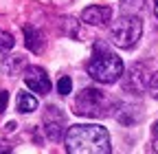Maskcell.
I'll return each mask as SVG.
<instances>
[{"mask_svg": "<svg viewBox=\"0 0 158 154\" xmlns=\"http://www.w3.org/2000/svg\"><path fill=\"white\" fill-rule=\"evenodd\" d=\"M13 44H15L13 35H11L9 31H0V51L7 53V51H11V49H13Z\"/></svg>", "mask_w": 158, "mask_h": 154, "instance_id": "12", "label": "cell"}, {"mask_svg": "<svg viewBox=\"0 0 158 154\" xmlns=\"http://www.w3.org/2000/svg\"><path fill=\"white\" fill-rule=\"evenodd\" d=\"M75 112L84 114V117H106L108 110L112 108V101L108 99V95L94 88H84L79 92V97L75 101Z\"/></svg>", "mask_w": 158, "mask_h": 154, "instance_id": "4", "label": "cell"}, {"mask_svg": "<svg viewBox=\"0 0 158 154\" xmlns=\"http://www.w3.org/2000/svg\"><path fill=\"white\" fill-rule=\"evenodd\" d=\"M7 99H9V92L7 90H0V114H2L5 108H7Z\"/></svg>", "mask_w": 158, "mask_h": 154, "instance_id": "15", "label": "cell"}, {"mask_svg": "<svg viewBox=\"0 0 158 154\" xmlns=\"http://www.w3.org/2000/svg\"><path fill=\"white\" fill-rule=\"evenodd\" d=\"M112 18V9L108 5H90L88 9H84L81 20L86 24H106Z\"/></svg>", "mask_w": 158, "mask_h": 154, "instance_id": "7", "label": "cell"}, {"mask_svg": "<svg viewBox=\"0 0 158 154\" xmlns=\"http://www.w3.org/2000/svg\"><path fill=\"white\" fill-rule=\"evenodd\" d=\"M147 88H149V95L154 99H158V73H154L149 77V82H147Z\"/></svg>", "mask_w": 158, "mask_h": 154, "instance_id": "14", "label": "cell"}, {"mask_svg": "<svg viewBox=\"0 0 158 154\" xmlns=\"http://www.w3.org/2000/svg\"><path fill=\"white\" fill-rule=\"evenodd\" d=\"M35 108H37V99L33 97L31 92H24L22 90V92L18 95V112H24L27 114V112H33Z\"/></svg>", "mask_w": 158, "mask_h": 154, "instance_id": "9", "label": "cell"}, {"mask_svg": "<svg viewBox=\"0 0 158 154\" xmlns=\"http://www.w3.org/2000/svg\"><path fill=\"white\" fill-rule=\"evenodd\" d=\"M24 84L37 95H48V90H51V79L42 66H27L24 68Z\"/></svg>", "mask_w": 158, "mask_h": 154, "instance_id": "6", "label": "cell"}, {"mask_svg": "<svg viewBox=\"0 0 158 154\" xmlns=\"http://www.w3.org/2000/svg\"><path fill=\"white\" fill-rule=\"evenodd\" d=\"M44 130L51 141H59L66 132V114L57 106H46L44 112Z\"/></svg>", "mask_w": 158, "mask_h": 154, "instance_id": "5", "label": "cell"}, {"mask_svg": "<svg viewBox=\"0 0 158 154\" xmlns=\"http://www.w3.org/2000/svg\"><path fill=\"white\" fill-rule=\"evenodd\" d=\"M152 143H154V150L158 152V121L154 123V130H152Z\"/></svg>", "mask_w": 158, "mask_h": 154, "instance_id": "16", "label": "cell"}, {"mask_svg": "<svg viewBox=\"0 0 158 154\" xmlns=\"http://www.w3.org/2000/svg\"><path fill=\"white\" fill-rule=\"evenodd\" d=\"M66 152L70 154H108L110 134L101 126H73L64 137Z\"/></svg>", "mask_w": 158, "mask_h": 154, "instance_id": "1", "label": "cell"}, {"mask_svg": "<svg viewBox=\"0 0 158 154\" xmlns=\"http://www.w3.org/2000/svg\"><path fill=\"white\" fill-rule=\"evenodd\" d=\"M143 33V22L138 15L132 13H123L118 20L110 27V40L118 46V49H132Z\"/></svg>", "mask_w": 158, "mask_h": 154, "instance_id": "3", "label": "cell"}, {"mask_svg": "<svg viewBox=\"0 0 158 154\" xmlns=\"http://www.w3.org/2000/svg\"><path fill=\"white\" fill-rule=\"evenodd\" d=\"M15 128H18V126H15V121H9V123L5 126V132H13Z\"/></svg>", "mask_w": 158, "mask_h": 154, "instance_id": "17", "label": "cell"}, {"mask_svg": "<svg viewBox=\"0 0 158 154\" xmlns=\"http://www.w3.org/2000/svg\"><path fill=\"white\" fill-rule=\"evenodd\" d=\"M24 37H27V46H29L33 53H40V51H42V35H40L37 29L27 27V29H24Z\"/></svg>", "mask_w": 158, "mask_h": 154, "instance_id": "10", "label": "cell"}, {"mask_svg": "<svg viewBox=\"0 0 158 154\" xmlns=\"http://www.w3.org/2000/svg\"><path fill=\"white\" fill-rule=\"evenodd\" d=\"M138 11H143V0H123L121 13H132V15H136Z\"/></svg>", "mask_w": 158, "mask_h": 154, "instance_id": "11", "label": "cell"}, {"mask_svg": "<svg viewBox=\"0 0 158 154\" xmlns=\"http://www.w3.org/2000/svg\"><path fill=\"white\" fill-rule=\"evenodd\" d=\"M154 13H156V18H158V0H154Z\"/></svg>", "mask_w": 158, "mask_h": 154, "instance_id": "18", "label": "cell"}, {"mask_svg": "<svg viewBox=\"0 0 158 154\" xmlns=\"http://www.w3.org/2000/svg\"><path fill=\"white\" fill-rule=\"evenodd\" d=\"M88 75L92 79H97L99 84H114L123 75V62L108 46L97 44L90 62H88Z\"/></svg>", "mask_w": 158, "mask_h": 154, "instance_id": "2", "label": "cell"}, {"mask_svg": "<svg viewBox=\"0 0 158 154\" xmlns=\"http://www.w3.org/2000/svg\"><path fill=\"white\" fill-rule=\"evenodd\" d=\"M22 66H24V57L22 55H7L2 60V73L5 75H15Z\"/></svg>", "mask_w": 158, "mask_h": 154, "instance_id": "8", "label": "cell"}, {"mask_svg": "<svg viewBox=\"0 0 158 154\" xmlns=\"http://www.w3.org/2000/svg\"><path fill=\"white\" fill-rule=\"evenodd\" d=\"M70 90H73V79L68 75H64V77H59V82H57V92L59 95H70Z\"/></svg>", "mask_w": 158, "mask_h": 154, "instance_id": "13", "label": "cell"}]
</instances>
